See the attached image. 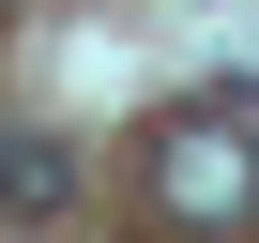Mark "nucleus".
Here are the masks:
<instances>
[{
    "mask_svg": "<svg viewBox=\"0 0 259 243\" xmlns=\"http://www.w3.org/2000/svg\"><path fill=\"white\" fill-rule=\"evenodd\" d=\"M153 198H168L183 228H244V213H259V137H244L229 106L168 122V137H153Z\"/></svg>",
    "mask_w": 259,
    "mask_h": 243,
    "instance_id": "1",
    "label": "nucleus"
},
{
    "mask_svg": "<svg viewBox=\"0 0 259 243\" xmlns=\"http://www.w3.org/2000/svg\"><path fill=\"white\" fill-rule=\"evenodd\" d=\"M76 183H92V167H76L61 137L0 122V213H16V228H61V213H76Z\"/></svg>",
    "mask_w": 259,
    "mask_h": 243,
    "instance_id": "2",
    "label": "nucleus"
}]
</instances>
